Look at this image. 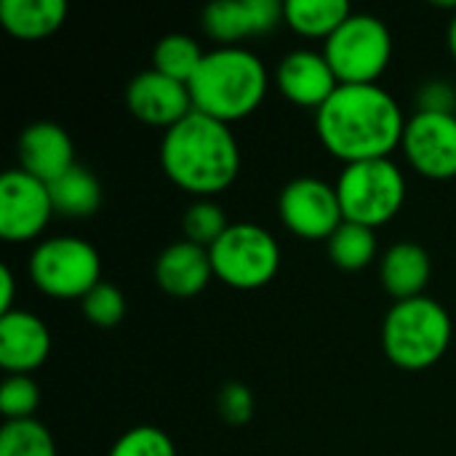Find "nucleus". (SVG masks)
I'll list each match as a JSON object with an SVG mask.
<instances>
[{"instance_id":"1","label":"nucleus","mask_w":456,"mask_h":456,"mask_svg":"<svg viewBox=\"0 0 456 456\" xmlns=\"http://www.w3.org/2000/svg\"><path fill=\"white\" fill-rule=\"evenodd\" d=\"M321 144L345 163L390 158L403 142L406 120L401 104L377 83L339 86L318 110Z\"/></svg>"},{"instance_id":"2","label":"nucleus","mask_w":456,"mask_h":456,"mask_svg":"<svg viewBox=\"0 0 456 456\" xmlns=\"http://www.w3.org/2000/svg\"><path fill=\"white\" fill-rule=\"evenodd\" d=\"M160 166L176 187L206 198L238 179L240 147L227 123L192 110L163 134Z\"/></svg>"},{"instance_id":"3","label":"nucleus","mask_w":456,"mask_h":456,"mask_svg":"<svg viewBox=\"0 0 456 456\" xmlns=\"http://www.w3.org/2000/svg\"><path fill=\"white\" fill-rule=\"evenodd\" d=\"M265 61L240 45H219L208 51L187 83L192 107L222 123L251 115L267 94Z\"/></svg>"},{"instance_id":"4","label":"nucleus","mask_w":456,"mask_h":456,"mask_svg":"<svg viewBox=\"0 0 456 456\" xmlns=\"http://www.w3.org/2000/svg\"><path fill=\"white\" fill-rule=\"evenodd\" d=\"M452 345V318L444 305L430 297L395 302L385 315L382 347L385 355L406 371L430 369Z\"/></svg>"},{"instance_id":"5","label":"nucleus","mask_w":456,"mask_h":456,"mask_svg":"<svg viewBox=\"0 0 456 456\" xmlns=\"http://www.w3.org/2000/svg\"><path fill=\"white\" fill-rule=\"evenodd\" d=\"M345 222L363 227L387 224L406 200V176L390 158L347 163L337 182Z\"/></svg>"},{"instance_id":"6","label":"nucleus","mask_w":456,"mask_h":456,"mask_svg":"<svg viewBox=\"0 0 456 456\" xmlns=\"http://www.w3.org/2000/svg\"><path fill=\"white\" fill-rule=\"evenodd\" d=\"M323 56L331 64L342 86L377 83L393 56V35L379 16L353 13L323 45Z\"/></svg>"},{"instance_id":"7","label":"nucleus","mask_w":456,"mask_h":456,"mask_svg":"<svg viewBox=\"0 0 456 456\" xmlns=\"http://www.w3.org/2000/svg\"><path fill=\"white\" fill-rule=\"evenodd\" d=\"M208 254L214 278L240 291L267 286L281 270V246L275 235L251 222L230 224Z\"/></svg>"},{"instance_id":"8","label":"nucleus","mask_w":456,"mask_h":456,"mask_svg":"<svg viewBox=\"0 0 456 456\" xmlns=\"http://www.w3.org/2000/svg\"><path fill=\"white\" fill-rule=\"evenodd\" d=\"M32 283L56 299H83L102 283V259L96 248L80 238H48L29 256Z\"/></svg>"},{"instance_id":"9","label":"nucleus","mask_w":456,"mask_h":456,"mask_svg":"<svg viewBox=\"0 0 456 456\" xmlns=\"http://www.w3.org/2000/svg\"><path fill=\"white\" fill-rule=\"evenodd\" d=\"M283 224L305 240H329L345 222L337 187L315 176L289 182L278 198Z\"/></svg>"},{"instance_id":"10","label":"nucleus","mask_w":456,"mask_h":456,"mask_svg":"<svg viewBox=\"0 0 456 456\" xmlns=\"http://www.w3.org/2000/svg\"><path fill=\"white\" fill-rule=\"evenodd\" d=\"M53 203L48 184L27 174L24 168H11L0 176V238L8 243L35 240L53 216Z\"/></svg>"},{"instance_id":"11","label":"nucleus","mask_w":456,"mask_h":456,"mask_svg":"<svg viewBox=\"0 0 456 456\" xmlns=\"http://www.w3.org/2000/svg\"><path fill=\"white\" fill-rule=\"evenodd\" d=\"M409 163L428 179L456 176V115L414 112L401 142Z\"/></svg>"},{"instance_id":"12","label":"nucleus","mask_w":456,"mask_h":456,"mask_svg":"<svg viewBox=\"0 0 456 456\" xmlns=\"http://www.w3.org/2000/svg\"><path fill=\"white\" fill-rule=\"evenodd\" d=\"M126 104L142 123L163 126L166 131L171 126H176L179 120H184L195 110L187 83H179V80L158 72L155 67L139 72L128 83Z\"/></svg>"},{"instance_id":"13","label":"nucleus","mask_w":456,"mask_h":456,"mask_svg":"<svg viewBox=\"0 0 456 456\" xmlns=\"http://www.w3.org/2000/svg\"><path fill=\"white\" fill-rule=\"evenodd\" d=\"M283 21L278 0H222L203 11V29L222 45H235L251 35H267Z\"/></svg>"},{"instance_id":"14","label":"nucleus","mask_w":456,"mask_h":456,"mask_svg":"<svg viewBox=\"0 0 456 456\" xmlns=\"http://www.w3.org/2000/svg\"><path fill=\"white\" fill-rule=\"evenodd\" d=\"M51 353L48 326L27 310L0 315V366L8 374H29L45 363Z\"/></svg>"},{"instance_id":"15","label":"nucleus","mask_w":456,"mask_h":456,"mask_svg":"<svg viewBox=\"0 0 456 456\" xmlns=\"http://www.w3.org/2000/svg\"><path fill=\"white\" fill-rule=\"evenodd\" d=\"M339 86L342 83L337 80L331 64L318 51L299 48L291 51L278 64V88L283 91L286 99H291L299 107L321 110Z\"/></svg>"},{"instance_id":"16","label":"nucleus","mask_w":456,"mask_h":456,"mask_svg":"<svg viewBox=\"0 0 456 456\" xmlns=\"http://www.w3.org/2000/svg\"><path fill=\"white\" fill-rule=\"evenodd\" d=\"M19 163L27 174L51 184L75 166V147L69 134L51 120L27 126L19 136Z\"/></svg>"},{"instance_id":"17","label":"nucleus","mask_w":456,"mask_h":456,"mask_svg":"<svg viewBox=\"0 0 456 456\" xmlns=\"http://www.w3.org/2000/svg\"><path fill=\"white\" fill-rule=\"evenodd\" d=\"M155 278H158V286L171 297H179V299L198 297L214 278L211 254L208 248L190 243V240L171 243L168 248L160 251L155 262Z\"/></svg>"},{"instance_id":"18","label":"nucleus","mask_w":456,"mask_h":456,"mask_svg":"<svg viewBox=\"0 0 456 456\" xmlns=\"http://www.w3.org/2000/svg\"><path fill=\"white\" fill-rule=\"evenodd\" d=\"M430 254L419 246V243H395L387 248L382 267H379V278L382 286L390 297H395L398 302L403 299H414L422 297L428 281H430Z\"/></svg>"},{"instance_id":"19","label":"nucleus","mask_w":456,"mask_h":456,"mask_svg":"<svg viewBox=\"0 0 456 456\" xmlns=\"http://www.w3.org/2000/svg\"><path fill=\"white\" fill-rule=\"evenodd\" d=\"M67 19L64 0H3L0 21L21 40H40L56 32Z\"/></svg>"},{"instance_id":"20","label":"nucleus","mask_w":456,"mask_h":456,"mask_svg":"<svg viewBox=\"0 0 456 456\" xmlns=\"http://www.w3.org/2000/svg\"><path fill=\"white\" fill-rule=\"evenodd\" d=\"M48 192H51L53 211L67 219H88L102 206L99 179L77 163L69 171H64L59 179H53L48 184Z\"/></svg>"},{"instance_id":"21","label":"nucleus","mask_w":456,"mask_h":456,"mask_svg":"<svg viewBox=\"0 0 456 456\" xmlns=\"http://www.w3.org/2000/svg\"><path fill=\"white\" fill-rule=\"evenodd\" d=\"M353 8L347 0H286L283 21L305 37H331L347 19Z\"/></svg>"},{"instance_id":"22","label":"nucleus","mask_w":456,"mask_h":456,"mask_svg":"<svg viewBox=\"0 0 456 456\" xmlns=\"http://www.w3.org/2000/svg\"><path fill=\"white\" fill-rule=\"evenodd\" d=\"M329 256L342 270H363L377 256V235L371 227L342 222L339 230L329 238Z\"/></svg>"},{"instance_id":"23","label":"nucleus","mask_w":456,"mask_h":456,"mask_svg":"<svg viewBox=\"0 0 456 456\" xmlns=\"http://www.w3.org/2000/svg\"><path fill=\"white\" fill-rule=\"evenodd\" d=\"M203 56L206 53L190 35L174 32V35H166L158 40V45L152 51V64L158 72H163L179 83H190L192 75L198 72Z\"/></svg>"},{"instance_id":"24","label":"nucleus","mask_w":456,"mask_h":456,"mask_svg":"<svg viewBox=\"0 0 456 456\" xmlns=\"http://www.w3.org/2000/svg\"><path fill=\"white\" fill-rule=\"evenodd\" d=\"M0 456H56V446L45 425L35 419H19L3 425Z\"/></svg>"},{"instance_id":"25","label":"nucleus","mask_w":456,"mask_h":456,"mask_svg":"<svg viewBox=\"0 0 456 456\" xmlns=\"http://www.w3.org/2000/svg\"><path fill=\"white\" fill-rule=\"evenodd\" d=\"M227 216L222 211V206H216L214 200H195L182 219V230H184V240L198 243L203 248H211L224 232H227Z\"/></svg>"},{"instance_id":"26","label":"nucleus","mask_w":456,"mask_h":456,"mask_svg":"<svg viewBox=\"0 0 456 456\" xmlns=\"http://www.w3.org/2000/svg\"><path fill=\"white\" fill-rule=\"evenodd\" d=\"M80 305H83V315L94 326H99V329H112L126 315V297H123V291L118 286H112V283H104V281L96 283L80 299Z\"/></svg>"},{"instance_id":"27","label":"nucleus","mask_w":456,"mask_h":456,"mask_svg":"<svg viewBox=\"0 0 456 456\" xmlns=\"http://www.w3.org/2000/svg\"><path fill=\"white\" fill-rule=\"evenodd\" d=\"M37 403H40V390L29 379V374L5 377V382L0 387V414L5 417V422L32 419Z\"/></svg>"},{"instance_id":"28","label":"nucleus","mask_w":456,"mask_h":456,"mask_svg":"<svg viewBox=\"0 0 456 456\" xmlns=\"http://www.w3.org/2000/svg\"><path fill=\"white\" fill-rule=\"evenodd\" d=\"M110 456H176V446L160 428L139 425L118 438Z\"/></svg>"},{"instance_id":"29","label":"nucleus","mask_w":456,"mask_h":456,"mask_svg":"<svg viewBox=\"0 0 456 456\" xmlns=\"http://www.w3.org/2000/svg\"><path fill=\"white\" fill-rule=\"evenodd\" d=\"M216 406H219V414L227 425L232 428H240L246 425L251 417H254V398H251V390L240 382H227L216 398Z\"/></svg>"},{"instance_id":"30","label":"nucleus","mask_w":456,"mask_h":456,"mask_svg":"<svg viewBox=\"0 0 456 456\" xmlns=\"http://www.w3.org/2000/svg\"><path fill=\"white\" fill-rule=\"evenodd\" d=\"M419 112H446L456 115V88L446 80H428L417 91Z\"/></svg>"},{"instance_id":"31","label":"nucleus","mask_w":456,"mask_h":456,"mask_svg":"<svg viewBox=\"0 0 456 456\" xmlns=\"http://www.w3.org/2000/svg\"><path fill=\"white\" fill-rule=\"evenodd\" d=\"M16 289V281H13V273H11V267H0V315H5V313H11L13 307V291Z\"/></svg>"},{"instance_id":"32","label":"nucleus","mask_w":456,"mask_h":456,"mask_svg":"<svg viewBox=\"0 0 456 456\" xmlns=\"http://www.w3.org/2000/svg\"><path fill=\"white\" fill-rule=\"evenodd\" d=\"M449 51H452V56L456 59V16L452 19V24H449Z\"/></svg>"}]
</instances>
